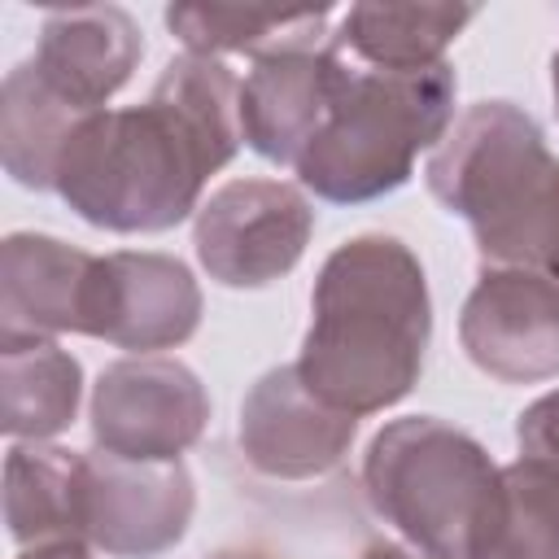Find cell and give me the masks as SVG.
I'll list each match as a JSON object with an SVG mask.
<instances>
[{
    "instance_id": "cell-25",
    "label": "cell",
    "mask_w": 559,
    "mask_h": 559,
    "mask_svg": "<svg viewBox=\"0 0 559 559\" xmlns=\"http://www.w3.org/2000/svg\"><path fill=\"white\" fill-rule=\"evenodd\" d=\"M550 92H555V109H559V52L550 61Z\"/></svg>"
},
{
    "instance_id": "cell-14",
    "label": "cell",
    "mask_w": 559,
    "mask_h": 559,
    "mask_svg": "<svg viewBox=\"0 0 559 559\" xmlns=\"http://www.w3.org/2000/svg\"><path fill=\"white\" fill-rule=\"evenodd\" d=\"M96 253L57 236L13 231L0 249V336L83 332V297Z\"/></svg>"
},
{
    "instance_id": "cell-2",
    "label": "cell",
    "mask_w": 559,
    "mask_h": 559,
    "mask_svg": "<svg viewBox=\"0 0 559 559\" xmlns=\"http://www.w3.org/2000/svg\"><path fill=\"white\" fill-rule=\"evenodd\" d=\"M428 336L432 297L419 258L397 236L367 231L319 266L297 371L328 406L376 415L419 384Z\"/></svg>"
},
{
    "instance_id": "cell-10",
    "label": "cell",
    "mask_w": 559,
    "mask_h": 559,
    "mask_svg": "<svg viewBox=\"0 0 559 559\" xmlns=\"http://www.w3.org/2000/svg\"><path fill=\"white\" fill-rule=\"evenodd\" d=\"M467 358L502 384L559 376V284L533 271L485 266L459 314Z\"/></svg>"
},
{
    "instance_id": "cell-8",
    "label": "cell",
    "mask_w": 559,
    "mask_h": 559,
    "mask_svg": "<svg viewBox=\"0 0 559 559\" xmlns=\"http://www.w3.org/2000/svg\"><path fill=\"white\" fill-rule=\"evenodd\" d=\"M210 419L205 384L179 358H118L100 371L92 389V437L96 450L170 463L179 459Z\"/></svg>"
},
{
    "instance_id": "cell-4",
    "label": "cell",
    "mask_w": 559,
    "mask_h": 559,
    "mask_svg": "<svg viewBox=\"0 0 559 559\" xmlns=\"http://www.w3.org/2000/svg\"><path fill=\"white\" fill-rule=\"evenodd\" d=\"M454 118V70H376L345 61L328 118L301 162V188L332 205H362L397 192L415 157L445 140Z\"/></svg>"
},
{
    "instance_id": "cell-20",
    "label": "cell",
    "mask_w": 559,
    "mask_h": 559,
    "mask_svg": "<svg viewBox=\"0 0 559 559\" xmlns=\"http://www.w3.org/2000/svg\"><path fill=\"white\" fill-rule=\"evenodd\" d=\"M332 9H236V4H170L166 26L197 57L249 52L253 61L288 48H319Z\"/></svg>"
},
{
    "instance_id": "cell-12",
    "label": "cell",
    "mask_w": 559,
    "mask_h": 559,
    "mask_svg": "<svg viewBox=\"0 0 559 559\" xmlns=\"http://www.w3.org/2000/svg\"><path fill=\"white\" fill-rule=\"evenodd\" d=\"M341 74V48H288L253 61L249 79L240 83L245 144L275 166H297L328 118Z\"/></svg>"
},
{
    "instance_id": "cell-11",
    "label": "cell",
    "mask_w": 559,
    "mask_h": 559,
    "mask_svg": "<svg viewBox=\"0 0 559 559\" xmlns=\"http://www.w3.org/2000/svg\"><path fill=\"white\" fill-rule=\"evenodd\" d=\"M358 432V415L314 397L293 367H271L240 406V450L275 480H310L332 472Z\"/></svg>"
},
{
    "instance_id": "cell-5",
    "label": "cell",
    "mask_w": 559,
    "mask_h": 559,
    "mask_svg": "<svg viewBox=\"0 0 559 559\" xmlns=\"http://www.w3.org/2000/svg\"><path fill=\"white\" fill-rule=\"evenodd\" d=\"M493 485L498 467L485 445L432 415L384 424L362 459V489L376 515L432 559H472Z\"/></svg>"
},
{
    "instance_id": "cell-24",
    "label": "cell",
    "mask_w": 559,
    "mask_h": 559,
    "mask_svg": "<svg viewBox=\"0 0 559 559\" xmlns=\"http://www.w3.org/2000/svg\"><path fill=\"white\" fill-rule=\"evenodd\" d=\"M214 559H275V555H266L258 546H236V550H218Z\"/></svg>"
},
{
    "instance_id": "cell-13",
    "label": "cell",
    "mask_w": 559,
    "mask_h": 559,
    "mask_svg": "<svg viewBox=\"0 0 559 559\" xmlns=\"http://www.w3.org/2000/svg\"><path fill=\"white\" fill-rule=\"evenodd\" d=\"M140 57H144V39L127 9L83 4L44 17L31 66L66 105L92 118L131 79Z\"/></svg>"
},
{
    "instance_id": "cell-23",
    "label": "cell",
    "mask_w": 559,
    "mask_h": 559,
    "mask_svg": "<svg viewBox=\"0 0 559 559\" xmlns=\"http://www.w3.org/2000/svg\"><path fill=\"white\" fill-rule=\"evenodd\" d=\"M362 559H432V555L406 550V546H397V542H371V546L362 550Z\"/></svg>"
},
{
    "instance_id": "cell-15",
    "label": "cell",
    "mask_w": 559,
    "mask_h": 559,
    "mask_svg": "<svg viewBox=\"0 0 559 559\" xmlns=\"http://www.w3.org/2000/svg\"><path fill=\"white\" fill-rule=\"evenodd\" d=\"M83 367L52 336H0V428L17 441H48L74 424Z\"/></svg>"
},
{
    "instance_id": "cell-21",
    "label": "cell",
    "mask_w": 559,
    "mask_h": 559,
    "mask_svg": "<svg viewBox=\"0 0 559 559\" xmlns=\"http://www.w3.org/2000/svg\"><path fill=\"white\" fill-rule=\"evenodd\" d=\"M515 441L524 459H542L559 472V389L537 397L533 406H524L520 424H515Z\"/></svg>"
},
{
    "instance_id": "cell-18",
    "label": "cell",
    "mask_w": 559,
    "mask_h": 559,
    "mask_svg": "<svg viewBox=\"0 0 559 559\" xmlns=\"http://www.w3.org/2000/svg\"><path fill=\"white\" fill-rule=\"evenodd\" d=\"M87 122L74 105H66L31 61L13 66L0 87V157L4 170L22 188H52L57 183V162L74 135V127Z\"/></svg>"
},
{
    "instance_id": "cell-7",
    "label": "cell",
    "mask_w": 559,
    "mask_h": 559,
    "mask_svg": "<svg viewBox=\"0 0 559 559\" xmlns=\"http://www.w3.org/2000/svg\"><path fill=\"white\" fill-rule=\"evenodd\" d=\"M197 489L179 459L140 463L109 450L83 454L79 520L83 542L114 559H157L183 542Z\"/></svg>"
},
{
    "instance_id": "cell-9",
    "label": "cell",
    "mask_w": 559,
    "mask_h": 559,
    "mask_svg": "<svg viewBox=\"0 0 559 559\" xmlns=\"http://www.w3.org/2000/svg\"><path fill=\"white\" fill-rule=\"evenodd\" d=\"M201 323V288L170 253H105L87 275L83 336L153 354L183 345Z\"/></svg>"
},
{
    "instance_id": "cell-19",
    "label": "cell",
    "mask_w": 559,
    "mask_h": 559,
    "mask_svg": "<svg viewBox=\"0 0 559 559\" xmlns=\"http://www.w3.org/2000/svg\"><path fill=\"white\" fill-rule=\"evenodd\" d=\"M472 559H559V472L542 459L498 467Z\"/></svg>"
},
{
    "instance_id": "cell-6",
    "label": "cell",
    "mask_w": 559,
    "mask_h": 559,
    "mask_svg": "<svg viewBox=\"0 0 559 559\" xmlns=\"http://www.w3.org/2000/svg\"><path fill=\"white\" fill-rule=\"evenodd\" d=\"M314 231V210L301 188L284 179H231L201 210L192 227L197 258L223 288H262L288 275Z\"/></svg>"
},
{
    "instance_id": "cell-16",
    "label": "cell",
    "mask_w": 559,
    "mask_h": 559,
    "mask_svg": "<svg viewBox=\"0 0 559 559\" xmlns=\"http://www.w3.org/2000/svg\"><path fill=\"white\" fill-rule=\"evenodd\" d=\"M472 17V4H349L332 48L376 70H428Z\"/></svg>"
},
{
    "instance_id": "cell-22",
    "label": "cell",
    "mask_w": 559,
    "mask_h": 559,
    "mask_svg": "<svg viewBox=\"0 0 559 559\" xmlns=\"http://www.w3.org/2000/svg\"><path fill=\"white\" fill-rule=\"evenodd\" d=\"M17 559H92L83 542H48V546H26Z\"/></svg>"
},
{
    "instance_id": "cell-3",
    "label": "cell",
    "mask_w": 559,
    "mask_h": 559,
    "mask_svg": "<svg viewBox=\"0 0 559 559\" xmlns=\"http://www.w3.org/2000/svg\"><path fill=\"white\" fill-rule=\"evenodd\" d=\"M428 192L459 214L485 266L559 284V157L511 100L472 105L428 157Z\"/></svg>"
},
{
    "instance_id": "cell-17",
    "label": "cell",
    "mask_w": 559,
    "mask_h": 559,
    "mask_svg": "<svg viewBox=\"0 0 559 559\" xmlns=\"http://www.w3.org/2000/svg\"><path fill=\"white\" fill-rule=\"evenodd\" d=\"M79 472L83 454L57 445H13L4 454V524L17 546L83 542Z\"/></svg>"
},
{
    "instance_id": "cell-1",
    "label": "cell",
    "mask_w": 559,
    "mask_h": 559,
    "mask_svg": "<svg viewBox=\"0 0 559 559\" xmlns=\"http://www.w3.org/2000/svg\"><path fill=\"white\" fill-rule=\"evenodd\" d=\"M240 83L218 57L183 52L144 105L100 109L74 127L57 192L92 227L170 231L201 210V188L240 148Z\"/></svg>"
}]
</instances>
